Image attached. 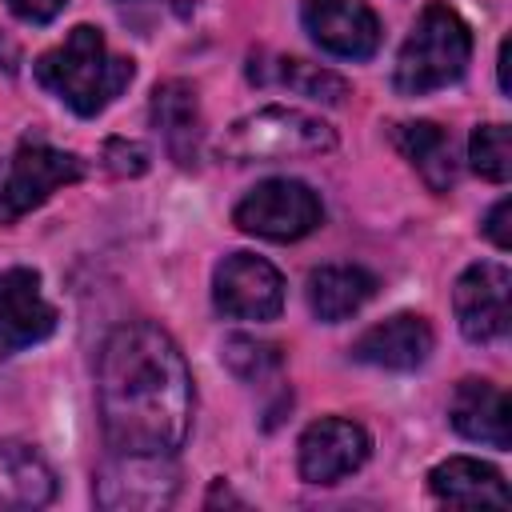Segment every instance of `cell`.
<instances>
[{
  "label": "cell",
  "instance_id": "30bf717a",
  "mask_svg": "<svg viewBox=\"0 0 512 512\" xmlns=\"http://www.w3.org/2000/svg\"><path fill=\"white\" fill-rule=\"evenodd\" d=\"M368 456H372V436L364 432V424L348 416H320L300 432L296 472L308 484H336L356 468H364Z\"/></svg>",
  "mask_w": 512,
  "mask_h": 512
},
{
  "label": "cell",
  "instance_id": "7402d4cb",
  "mask_svg": "<svg viewBox=\"0 0 512 512\" xmlns=\"http://www.w3.org/2000/svg\"><path fill=\"white\" fill-rule=\"evenodd\" d=\"M468 164L476 176L504 184L512 176V144L504 124H476L468 136Z\"/></svg>",
  "mask_w": 512,
  "mask_h": 512
},
{
  "label": "cell",
  "instance_id": "44dd1931",
  "mask_svg": "<svg viewBox=\"0 0 512 512\" xmlns=\"http://www.w3.org/2000/svg\"><path fill=\"white\" fill-rule=\"evenodd\" d=\"M220 360L240 384H264L284 368V352L272 340H256V336H228Z\"/></svg>",
  "mask_w": 512,
  "mask_h": 512
},
{
  "label": "cell",
  "instance_id": "ac0fdd59",
  "mask_svg": "<svg viewBox=\"0 0 512 512\" xmlns=\"http://www.w3.org/2000/svg\"><path fill=\"white\" fill-rule=\"evenodd\" d=\"M376 292V276L360 264H324L308 272V308L320 324H340L356 316Z\"/></svg>",
  "mask_w": 512,
  "mask_h": 512
},
{
  "label": "cell",
  "instance_id": "8fae6325",
  "mask_svg": "<svg viewBox=\"0 0 512 512\" xmlns=\"http://www.w3.org/2000/svg\"><path fill=\"white\" fill-rule=\"evenodd\" d=\"M60 324V312L44 300L40 272L4 268L0 272V360L44 344Z\"/></svg>",
  "mask_w": 512,
  "mask_h": 512
},
{
  "label": "cell",
  "instance_id": "5bb4252c",
  "mask_svg": "<svg viewBox=\"0 0 512 512\" xmlns=\"http://www.w3.org/2000/svg\"><path fill=\"white\" fill-rule=\"evenodd\" d=\"M152 124L164 136L168 156L180 168H196L200 164V148H204V112H200V96L188 80H164L152 92Z\"/></svg>",
  "mask_w": 512,
  "mask_h": 512
},
{
  "label": "cell",
  "instance_id": "ffe728a7",
  "mask_svg": "<svg viewBox=\"0 0 512 512\" xmlns=\"http://www.w3.org/2000/svg\"><path fill=\"white\" fill-rule=\"evenodd\" d=\"M248 76L260 80V84H268V80L284 84V88H292V92H300L308 100H320V104H340L348 96V80L344 76H336V72H328L320 64L292 60V56H276L272 64H260V68L252 64Z\"/></svg>",
  "mask_w": 512,
  "mask_h": 512
},
{
  "label": "cell",
  "instance_id": "7a4b0ae2",
  "mask_svg": "<svg viewBox=\"0 0 512 512\" xmlns=\"http://www.w3.org/2000/svg\"><path fill=\"white\" fill-rule=\"evenodd\" d=\"M32 72H36L40 88H48L76 116L92 120L132 84L136 64L128 56H116L100 28L76 24L56 48H48L32 64Z\"/></svg>",
  "mask_w": 512,
  "mask_h": 512
},
{
  "label": "cell",
  "instance_id": "4fadbf2b",
  "mask_svg": "<svg viewBox=\"0 0 512 512\" xmlns=\"http://www.w3.org/2000/svg\"><path fill=\"white\" fill-rule=\"evenodd\" d=\"M432 324L416 312H396L372 328H364L348 356L360 360V364H372V368H388V372H416L428 356H432Z\"/></svg>",
  "mask_w": 512,
  "mask_h": 512
},
{
  "label": "cell",
  "instance_id": "5b68a950",
  "mask_svg": "<svg viewBox=\"0 0 512 512\" xmlns=\"http://www.w3.org/2000/svg\"><path fill=\"white\" fill-rule=\"evenodd\" d=\"M180 496V468L168 452H116L92 476V500L104 512H160Z\"/></svg>",
  "mask_w": 512,
  "mask_h": 512
},
{
  "label": "cell",
  "instance_id": "d6986e66",
  "mask_svg": "<svg viewBox=\"0 0 512 512\" xmlns=\"http://www.w3.org/2000/svg\"><path fill=\"white\" fill-rule=\"evenodd\" d=\"M392 144L400 148V156L420 172V180L428 184V192L444 196L456 184V156H452V136L432 124V120H408L392 128Z\"/></svg>",
  "mask_w": 512,
  "mask_h": 512
},
{
  "label": "cell",
  "instance_id": "9c48e42d",
  "mask_svg": "<svg viewBox=\"0 0 512 512\" xmlns=\"http://www.w3.org/2000/svg\"><path fill=\"white\" fill-rule=\"evenodd\" d=\"M508 296H512V272L504 264H496V260L468 264L452 288V312H456L464 340H472V344L504 340L512 328Z\"/></svg>",
  "mask_w": 512,
  "mask_h": 512
},
{
  "label": "cell",
  "instance_id": "2e32d148",
  "mask_svg": "<svg viewBox=\"0 0 512 512\" xmlns=\"http://www.w3.org/2000/svg\"><path fill=\"white\" fill-rule=\"evenodd\" d=\"M428 488L440 504H456V508H508L512 496H508V484L504 476L476 460V456H448L440 460L432 472H428Z\"/></svg>",
  "mask_w": 512,
  "mask_h": 512
},
{
  "label": "cell",
  "instance_id": "277c9868",
  "mask_svg": "<svg viewBox=\"0 0 512 512\" xmlns=\"http://www.w3.org/2000/svg\"><path fill=\"white\" fill-rule=\"evenodd\" d=\"M336 148V128L304 108L264 104L220 136V156L232 164H268V160H296L320 156Z\"/></svg>",
  "mask_w": 512,
  "mask_h": 512
},
{
  "label": "cell",
  "instance_id": "8992f818",
  "mask_svg": "<svg viewBox=\"0 0 512 512\" xmlns=\"http://www.w3.org/2000/svg\"><path fill=\"white\" fill-rule=\"evenodd\" d=\"M320 220H324L320 196L304 180H288V176L260 180L232 208V224L240 232L260 236V240H276V244L308 236L312 228H320Z\"/></svg>",
  "mask_w": 512,
  "mask_h": 512
},
{
  "label": "cell",
  "instance_id": "603a6c76",
  "mask_svg": "<svg viewBox=\"0 0 512 512\" xmlns=\"http://www.w3.org/2000/svg\"><path fill=\"white\" fill-rule=\"evenodd\" d=\"M104 164H108L116 176H140V172L148 168V148L136 144V140H108Z\"/></svg>",
  "mask_w": 512,
  "mask_h": 512
},
{
  "label": "cell",
  "instance_id": "6da1fadb",
  "mask_svg": "<svg viewBox=\"0 0 512 512\" xmlns=\"http://www.w3.org/2000/svg\"><path fill=\"white\" fill-rule=\"evenodd\" d=\"M192 372L180 344L152 320L120 324L96 356V412L108 448L176 456L192 432Z\"/></svg>",
  "mask_w": 512,
  "mask_h": 512
},
{
  "label": "cell",
  "instance_id": "52a82bcc",
  "mask_svg": "<svg viewBox=\"0 0 512 512\" xmlns=\"http://www.w3.org/2000/svg\"><path fill=\"white\" fill-rule=\"evenodd\" d=\"M84 160L76 152H64L56 144H48L44 136H24L12 152L8 176L0 184V220L12 224L24 212L40 208L52 192L84 180Z\"/></svg>",
  "mask_w": 512,
  "mask_h": 512
},
{
  "label": "cell",
  "instance_id": "ba28073f",
  "mask_svg": "<svg viewBox=\"0 0 512 512\" xmlns=\"http://www.w3.org/2000/svg\"><path fill=\"white\" fill-rule=\"evenodd\" d=\"M212 304L228 320H276L284 312V276L252 252H232L212 272Z\"/></svg>",
  "mask_w": 512,
  "mask_h": 512
},
{
  "label": "cell",
  "instance_id": "9a60e30c",
  "mask_svg": "<svg viewBox=\"0 0 512 512\" xmlns=\"http://www.w3.org/2000/svg\"><path fill=\"white\" fill-rule=\"evenodd\" d=\"M448 420L452 428L472 440V444H488V448H512V428H508V392L492 380H460L452 400H448Z\"/></svg>",
  "mask_w": 512,
  "mask_h": 512
},
{
  "label": "cell",
  "instance_id": "cb8c5ba5",
  "mask_svg": "<svg viewBox=\"0 0 512 512\" xmlns=\"http://www.w3.org/2000/svg\"><path fill=\"white\" fill-rule=\"evenodd\" d=\"M508 216H512V200L504 196V200H496L492 208H488V216H484V236L500 248V252H508L512 248V232H508Z\"/></svg>",
  "mask_w": 512,
  "mask_h": 512
},
{
  "label": "cell",
  "instance_id": "e0dca14e",
  "mask_svg": "<svg viewBox=\"0 0 512 512\" xmlns=\"http://www.w3.org/2000/svg\"><path fill=\"white\" fill-rule=\"evenodd\" d=\"M56 468L28 440H0V508H44L56 500Z\"/></svg>",
  "mask_w": 512,
  "mask_h": 512
},
{
  "label": "cell",
  "instance_id": "7c38bea8",
  "mask_svg": "<svg viewBox=\"0 0 512 512\" xmlns=\"http://www.w3.org/2000/svg\"><path fill=\"white\" fill-rule=\"evenodd\" d=\"M300 20L328 56L368 60L380 48V20L364 0H304Z\"/></svg>",
  "mask_w": 512,
  "mask_h": 512
},
{
  "label": "cell",
  "instance_id": "484cf974",
  "mask_svg": "<svg viewBox=\"0 0 512 512\" xmlns=\"http://www.w3.org/2000/svg\"><path fill=\"white\" fill-rule=\"evenodd\" d=\"M496 72H500V92H508V40H500V56H496Z\"/></svg>",
  "mask_w": 512,
  "mask_h": 512
},
{
  "label": "cell",
  "instance_id": "d4e9b609",
  "mask_svg": "<svg viewBox=\"0 0 512 512\" xmlns=\"http://www.w3.org/2000/svg\"><path fill=\"white\" fill-rule=\"evenodd\" d=\"M24 24H52L60 12H64V4L68 0H4Z\"/></svg>",
  "mask_w": 512,
  "mask_h": 512
},
{
  "label": "cell",
  "instance_id": "3957f363",
  "mask_svg": "<svg viewBox=\"0 0 512 512\" xmlns=\"http://www.w3.org/2000/svg\"><path fill=\"white\" fill-rule=\"evenodd\" d=\"M472 60V32L456 8L444 0L424 4L412 32L404 36L392 68V88L400 96H428L464 76Z\"/></svg>",
  "mask_w": 512,
  "mask_h": 512
}]
</instances>
